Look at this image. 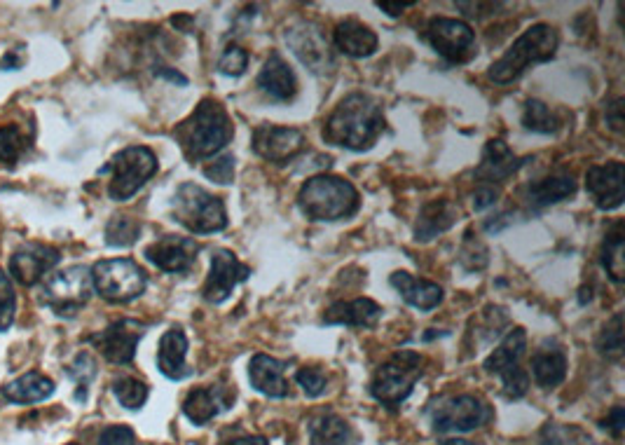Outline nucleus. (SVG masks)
Returning a JSON list of instances; mask_svg holds the SVG:
<instances>
[{
    "label": "nucleus",
    "mask_w": 625,
    "mask_h": 445,
    "mask_svg": "<svg viewBox=\"0 0 625 445\" xmlns=\"http://www.w3.org/2000/svg\"><path fill=\"white\" fill-rule=\"evenodd\" d=\"M387 120H384L382 104L375 97L363 92H352L333 108V113L324 120L326 143L338 148L363 153L370 150L380 139Z\"/></svg>",
    "instance_id": "f257e3e1"
},
{
    "label": "nucleus",
    "mask_w": 625,
    "mask_h": 445,
    "mask_svg": "<svg viewBox=\"0 0 625 445\" xmlns=\"http://www.w3.org/2000/svg\"><path fill=\"white\" fill-rule=\"evenodd\" d=\"M176 141L190 162L209 160L228 146L235 136V125L221 101L206 97L199 101L188 118L176 127Z\"/></svg>",
    "instance_id": "f03ea898"
},
{
    "label": "nucleus",
    "mask_w": 625,
    "mask_h": 445,
    "mask_svg": "<svg viewBox=\"0 0 625 445\" xmlns=\"http://www.w3.org/2000/svg\"><path fill=\"white\" fill-rule=\"evenodd\" d=\"M298 207L309 221L333 223L352 218L361 207V197L347 178L319 174L302 183L298 190Z\"/></svg>",
    "instance_id": "7ed1b4c3"
},
{
    "label": "nucleus",
    "mask_w": 625,
    "mask_h": 445,
    "mask_svg": "<svg viewBox=\"0 0 625 445\" xmlns=\"http://www.w3.org/2000/svg\"><path fill=\"white\" fill-rule=\"evenodd\" d=\"M558 45L560 38L553 26L534 24L523 33V36L515 40L511 47H508L504 57L494 61L487 75H490V80L497 82V85H508V82L518 80L532 64L551 61L555 57V52H558Z\"/></svg>",
    "instance_id": "20e7f679"
},
{
    "label": "nucleus",
    "mask_w": 625,
    "mask_h": 445,
    "mask_svg": "<svg viewBox=\"0 0 625 445\" xmlns=\"http://www.w3.org/2000/svg\"><path fill=\"white\" fill-rule=\"evenodd\" d=\"M171 216L192 235H214L228 228L225 202L195 183H183L176 190L171 200Z\"/></svg>",
    "instance_id": "39448f33"
},
{
    "label": "nucleus",
    "mask_w": 625,
    "mask_h": 445,
    "mask_svg": "<svg viewBox=\"0 0 625 445\" xmlns=\"http://www.w3.org/2000/svg\"><path fill=\"white\" fill-rule=\"evenodd\" d=\"M422 373L424 356L420 352H412V349H401L377 368L373 380H370V394L382 406L398 408L412 394Z\"/></svg>",
    "instance_id": "423d86ee"
},
{
    "label": "nucleus",
    "mask_w": 625,
    "mask_h": 445,
    "mask_svg": "<svg viewBox=\"0 0 625 445\" xmlns=\"http://www.w3.org/2000/svg\"><path fill=\"white\" fill-rule=\"evenodd\" d=\"M157 171V157L146 146H129L113 155V160L103 167V174H111L108 195L115 202H127L146 186Z\"/></svg>",
    "instance_id": "0eeeda50"
},
{
    "label": "nucleus",
    "mask_w": 625,
    "mask_h": 445,
    "mask_svg": "<svg viewBox=\"0 0 625 445\" xmlns=\"http://www.w3.org/2000/svg\"><path fill=\"white\" fill-rule=\"evenodd\" d=\"M92 284L103 300L120 305L143 296L148 277L143 267L134 263L132 258H111L99 260L92 267Z\"/></svg>",
    "instance_id": "6e6552de"
},
{
    "label": "nucleus",
    "mask_w": 625,
    "mask_h": 445,
    "mask_svg": "<svg viewBox=\"0 0 625 445\" xmlns=\"http://www.w3.org/2000/svg\"><path fill=\"white\" fill-rule=\"evenodd\" d=\"M525 349H527L525 328H513V331L499 342L497 349L487 356L483 364L487 373L497 375L501 380V389H504L506 399H523L527 389L532 385L530 373L520 366Z\"/></svg>",
    "instance_id": "1a4fd4ad"
},
{
    "label": "nucleus",
    "mask_w": 625,
    "mask_h": 445,
    "mask_svg": "<svg viewBox=\"0 0 625 445\" xmlns=\"http://www.w3.org/2000/svg\"><path fill=\"white\" fill-rule=\"evenodd\" d=\"M94 293L92 270L85 265L57 272L43 289V303L59 317H75L89 303Z\"/></svg>",
    "instance_id": "9d476101"
},
{
    "label": "nucleus",
    "mask_w": 625,
    "mask_h": 445,
    "mask_svg": "<svg viewBox=\"0 0 625 445\" xmlns=\"http://www.w3.org/2000/svg\"><path fill=\"white\" fill-rule=\"evenodd\" d=\"M494 417L490 403L476 394H459L443 401L431 415V427L436 434H466L485 427Z\"/></svg>",
    "instance_id": "9b49d317"
},
{
    "label": "nucleus",
    "mask_w": 625,
    "mask_h": 445,
    "mask_svg": "<svg viewBox=\"0 0 625 445\" xmlns=\"http://www.w3.org/2000/svg\"><path fill=\"white\" fill-rule=\"evenodd\" d=\"M286 45L300 59L302 66L317 75H326L335 68V54L331 50L324 29L314 22H298L286 29Z\"/></svg>",
    "instance_id": "f8f14e48"
},
{
    "label": "nucleus",
    "mask_w": 625,
    "mask_h": 445,
    "mask_svg": "<svg viewBox=\"0 0 625 445\" xmlns=\"http://www.w3.org/2000/svg\"><path fill=\"white\" fill-rule=\"evenodd\" d=\"M251 277V267L242 263L235 253L228 249H218L211 256L209 277L202 286V298L211 305H221L232 296V291L239 284H244Z\"/></svg>",
    "instance_id": "ddd939ff"
},
{
    "label": "nucleus",
    "mask_w": 625,
    "mask_h": 445,
    "mask_svg": "<svg viewBox=\"0 0 625 445\" xmlns=\"http://www.w3.org/2000/svg\"><path fill=\"white\" fill-rule=\"evenodd\" d=\"M427 40L443 59L459 64V61H466L473 54L476 33L462 19L434 17L427 26Z\"/></svg>",
    "instance_id": "4468645a"
},
{
    "label": "nucleus",
    "mask_w": 625,
    "mask_h": 445,
    "mask_svg": "<svg viewBox=\"0 0 625 445\" xmlns=\"http://www.w3.org/2000/svg\"><path fill=\"white\" fill-rule=\"evenodd\" d=\"M143 333H146V324L143 321L120 319L108 326L106 331L92 335L89 342L106 356V361H111L115 366H127L134 361L136 347H139Z\"/></svg>",
    "instance_id": "2eb2a0df"
},
{
    "label": "nucleus",
    "mask_w": 625,
    "mask_h": 445,
    "mask_svg": "<svg viewBox=\"0 0 625 445\" xmlns=\"http://www.w3.org/2000/svg\"><path fill=\"white\" fill-rule=\"evenodd\" d=\"M305 148V134L295 127L281 125H258L253 132V153L263 157L265 162L284 164L293 160L300 150Z\"/></svg>",
    "instance_id": "dca6fc26"
},
{
    "label": "nucleus",
    "mask_w": 625,
    "mask_h": 445,
    "mask_svg": "<svg viewBox=\"0 0 625 445\" xmlns=\"http://www.w3.org/2000/svg\"><path fill=\"white\" fill-rule=\"evenodd\" d=\"M586 190L593 197L595 207L614 211L625 200V167L623 162L593 164L586 171Z\"/></svg>",
    "instance_id": "f3484780"
},
{
    "label": "nucleus",
    "mask_w": 625,
    "mask_h": 445,
    "mask_svg": "<svg viewBox=\"0 0 625 445\" xmlns=\"http://www.w3.org/2000/svg\"><path fill=\"white\" fill-rule=\"evenodd\" d=\"M143 253L157 270L169 272V275H183V272H190L195 267L199 244L190 237L167 235L146 246Z\"/></svg>",
    "instance_id": "a211bd4d"
},
{
    "label": "nucleus",
    "mask_w": 625,
    "mask_h": 445,
    "mask_svg": "<svg viewBox=\"0 0 625 445\" xmlns=\"http://www.w3.org/2000/svg\"><path fill=\"white\" fill-rule=\"evenodd\" d=\"M59 251L47 244H24L12 253L10 258V272L22 286H33L43 279L47 272L59 265Z\"/></svg>",
    "instance_id": "6ab92c4d"
},
{
    "label": "nucleus",
    "mask_w": 625,
    "mask_h": 445,
    "mask_svg": "<svg viewBox=\"0 0 625 445\" xmlns=\"http://www.w3.org/2000/svg\"><path fill=\"white\" fill-rule=\"evenodd\" d=\"M523 157L513 155V150L506 146L501 139H492L485 143L483 150V162L476 169V178L483 186H494L504 183L506 178H511L515 171L523 167Z\"/></svg>",
    "instance_id": "aec40b11"
},
{
    "label": "nucleus",
    "mask_w": 625,
    "mask_h": 445,
    "mask_svg": "<svg viewBox=\"0 0 625 445\" xmlns=\"http://www.w3.org/2000/svg\"><path fill=\"white\" fill-rule=\"evenodd\" d=\"M382 307L370 298H354L333 303L324 312V324L328 326H349V328H375L382 319Z\"/></svg>",
    "instance_id": "412c9836"
},
{
    "label": "nucleus",
    "mask_w": 625,
    "mask_h": 445,
    "mask_svg": "<svg viewBox=\"0 0 625 445\" xmlns=\"http://www.w3.org/2000/svg\"><path fill=\"white\" fill-rule=\"evenodd\" d=\"M230 403H232V396L228 389L214 387V385L195 387L185 394L183 413L192 424L204 427V424H209L211 420H214L221 410L230 408Z\"/></svg>",
    "instance_id": "4be33fe9"
},
{
    "label": "nucleus",
    "mask_w": 625,
    "mask_h": 445,
    "mask_svg": "<svg viewBox=\"0 0 625 445\" xmlns=\"http://www.w3.org/2000/svg\"><path fill=\"white\" fill-rule=\"evenodd\" d=\"M567 352L560 342L546 340L532 354V378L541 389H555L567 378Z\"/></svg>",
    "instance_id": "5701e85b"
},
{
    "label": "nucleus",
    "mask_w": 625,
    "mask_h": 445,
    "mask_svg": "<svg viewBox=\"0 0 625 445\" xmlns=\"http://www.w3.org/2000/svg\"><path fill=\"white\" fill-rule=\"evenodd\" d=\"M249 380L256 392L270 399H286L291 387L286 380V364L267 354H256L249 364Z\"/></svg>",
    "instance_id": "b1692460"
},
{
    "label": "nucleus",
    "mask_w": 625,
    "mask_h": 445,
    "mask_svg": "<svg viewBox=\"0 0 625 445\" xmlns=\"http://www.w3.org/2000/svg\"><path fill=\"white\" fill-rule=\"evenodd\" d=\"M258 87L270 97L272 101L286 104L298 94V78L291 71V66L286 64L284 57L279 52H272L267 57L265 66L258 73Z\"/></svg>",
    "instance_id": "393cba45"
},
{
    "label": "nucleus",
    "mask_w": 625,
    "mask_h": 445,
    "mask_svg": "<svg viewBox=\"0 0 625 445\" xmlns=\"http://www.w3.org/2000/svg\"><path fill=\"white\" fill-rule=\"evenodd\" d=\"M333 43L347 57L366 59L370 54H375L380 38H377V33L370 26L359 22V19H345V22L335 26Z\"/></svg>",
    "instance_id": "a878e982"
},
{
    "label": "nucleus",
    "mask_w": 625,
    "mask_h": 445,
    "mask_svg": "<svg viewBox=\"0 0 625 445\" xmlns=\"http://www.w3.org/2000/svg\"><path fill=\"white\" fill-rule=\"evenodd\" d=\"M188 338L181 328H169L162 335L160 349H157V368L164 378L169 380H183L192 375L188 368Z\"/></svg>",
    "instance_id": "bb28decb"
},
{
    "label": "nucleus",
    "mask_w": 625,
    "mask_h": 445,
    "mask_svg": "<svg viewBox=\"0 0 625 445\" xmlns=\"http://www.w3.org/2000/svg\"><path fill=\"white\" fill-rule=\"evenodd\" d=\"M389 284L401 293V298L405 300V303L417 307L420 312H431L443 303L441 286L434 282H427V279L412 277L410 272H403V270L394 272V275L389 277Z\"/></svg>",
    "instance_id": "cd10ccee"
},
{
    "label": "nucleus",
    "mask_w": 625,
    "mask_h": 445,
    "mask_svg": "<svg viewBox=\"0 0 625 445\" xmlns=\"http://www.w3.org/2000/svg\"><path fill=\"white\" fill-rule=\"evenodd\" d=\"M359 434L345 417L326 413L309 422V443L312 445H359Z\"/></svg>",
    "instance_id": "c85d7f7f"
},
{
    "label": "nucleus",
    "mask_w": 625,
    "mask_h": 445,
    "mask_svg": "<svg viewBox=\"0 0 625 445\" xmlns=\"http://www.w3.org/2000/svg\"><path fill=\"white\" fill-rule=\"evenodd\" d=\"M459 209L450 200H436L429 202L427 207L420 211L415 225V239L417 242H431V239L443 235L457 223Z\"/></svg>",
    "instance_id": "c756f323"
},
{
    "label": "nucleus",
    "mask_w": 625,
    "mask_h": 445,
    "mask_svg": "<svg viewBox=\"0 0 625 445\" xmlns=\"http://www.w3.org/2000/svg\"><path fill=\"white\" fill-rule=\"evenodd\" d=\"M54 394V382L38 371L24 373L22 378L8 382L3 396L12 403H40Z\"/></svg>",
    "instance_id": "7c9ffc66"
},
{
    "label": "nucleus",
    "mask_w": 625,
    "mask_h": 445,
    "mask_svg": "<svg viewBox=\"0 0 625 445\" xmlns=\"http://www.w3.org/2000/svg\"><path fill=\"white\" fill-rule=\"evenodd\" d=\"M576 193V181L572 176H551V178H541V181L532 183L530 190H527V200L534 207H548V204H558L567 197H572Z\"/></svg>",
    "instance_id": "2f4dec72"
},
{
    "label": "nucleus",
    "mask_w": 625,
    "mask_h": 445,
    "mask_svg": "<svg viewBox=\"0 0 625 445\" xmlns=\"http://www.w3.org/2000/svg\"><path fill=\"white\" fill-rule=\"evenodd\" d=\"M623 223H616L607 232L602 244V267L607 270L611 282L621 284L625 275V258H623Z\"/></svg>",
    "instance_id": "473e14b6"
},
{
    "label": "nucleus",
    "mask_w": 625,
    "mask_h": 445,
    "mask_svg": "<svg viewBox=\"0 0 625 445\" xmlns=\"http://www.w3.org/2000/svg\"><path fill=\"white\" fill-rule=\"evenodd\" d=\"M141 235V223L132 216H113L106 225V244L108 246H118V249H125V246H132Z\"/></svg>",
    "instance_id": "72a5a7b5"
},
{
    "label": "nucleus",
    "mask_w": 625,
    "mask_h": 445,
    "mask_svg": "<svg viewBox=\"0 0 625 445\" xmlns=\"http://www.w3.org/2000/svg\"><path fill=\"white\" fill-rule=\"evenodd\" d=\"M523 125H525V129H530V132L553 134L555 129H558V120H555L551 108H548L544 101L530 99L525 104V111H523Z\"/></svg>",
    "instance_id": "f704fd0d"
},
{
    "label": "nucleus",
    "mask_w": 625,
    "mask_h": 445,
    "mask_svg": "<svg viewBox=\"0 0 625 445\" xmlns=\"http://www.w3.org/2000/svg\"><path fill=\"white\" fill-rule=\"evenodd\" d=\"M113 392H115V399H118L122 406L129 410H139L146 406L150 389L146 382H141L139 378H120V380H115Z\"/></svg>",
    "instance_id": "c9c22d12"
},
{
    "label": "nucleus",
    "mask_w": 625,
    "mask_h": 445,
    "mask_svg": "<svg viewBox=\"0 0 625 445\" xmlns=\"http://www.w3.org/2000/svg\"><path fill=\"white\" fill-rule=\"evenodd\" d=\"M597 349H600V354L609 356V359H621V354H623V317L621 314H614L611 321L604 324L600 338H597Z\"/></svg>",
    "instance_id": "e433bc0d"
},
{
    "label": "nucleus",
    "mask_w": 625,
    "mask_h": 445,
    "mask_svg": "<svg viewBox=\"0 0 625 445\" xmlns=\"http://www.w3.org/2000/svg\"><path fill=\"white\" fill-rule=\"evenodd\" d=\"M539 445H595L586 431L579 427H558V424H546L541 431Z\"/></svg>",
    "instance_id": "4c0bfd02"
},
{
    "label": "nucleus",
    "mask_w": 625,
    "mask_h": 445,
    "mask_svg": "<svg viewBox=\"0 0 625 445\" xmlns=\"http://www.w3.org/2000/svg\"><path fill=\"white\" fill-rule=\"evenodd\" d=\"M26 150V141L22 129L17 125H8V127H0V162L12 164L19 162V157L24 155Z\"/></svg>",
    "instance_id": "58836bf2"
},
{
    "label": "nucleus",
    "mask_w": 625,
    "mask_h": 445,
    "mask_svg": "<svg viewBox=\"0 0 625 445\" xmlns=\"http://www.w3.org/2000/svg\"><path fill=\"white\" fill-rule=\"evenodd\" d=\"M249 68V52L242 45H228L218 59V73L228 75V78H239Z\"/></svg>",
    "instance_id": "ea45409f"
},
{
    "label": "nucleus",
    "mask_w": 625,
    "mask_h": 445,
    "mask_svg": "<svg viewBox=\"0 0 625 445\" xmlns=\"http://www.w3.org/2000/svg\"><path fill=\"white\" fill-rule=\"evenodd\" d=\"M68 375H71V378H73L75 382H78V387H80L78 399H80V401H85V394H87L89 382H92V380L96 378V361L92 359V354L82 352V354L75 356L73 364L68 366Z\"/></svg>",
    "instance_id": "a19ab883"
},
{
    "label": "nucleus",
    "mask_w": 625,
    "mask_h": 445,
    "mask_svg": "<svg viewBox=\"0 0 625 445\" xmlns=\"http://www.w3.org/2000/svg\"><path fill=\"white\" fill-rule=\"evenodd\" d=\"M15 310H17L15 289H12L10 277L0 270V331L10 328L12 319H15Z\"/></svg>",
    "instance_id": "79ce46f5"
},
{
    "label": "nucleus",
    "mask_w": 625,
    "mask_h": 445,
    "mask_svg": "<svg viewBox=\"0 0 625 445\" xmlns=\"http://www.w3.org/2000/svg\"><path fill=\"white\" fill-rule=\"evenodd\" d=\"M202 174L209 178V181L221 183V186H228V183L235 181V155H221L216 160H211V164H206L202 169Z\"/></svg>",
    "instance_id": "37998d69"
},
{
    "label": "nucleus",
    "mask_w": 625,
    "mask_h": 445,
    "mask_svg": "<svg viewBox=\"0 0 625 445\" xmlns=\"http://www.w3.org/2000/svg\"><path fill=\"white\" fill-rule=\"evenodd\" d=\"M295 382H298L302 392H305L309 399H317V396L326 392L328 378L321 368H300V371L295 373Z\"/></svg>",
    "instance_id": "c03bdc74"
},
{
    "label": "nucleus",
    "mask_w": 625,
    "mask_h": 445,
    "mask_svg": "<svg viewBox=\"0 0 625 445\" xmlns=\"http://www.w3.org/2000/svg\"><path fill=\"white\" fill-rule=\"evenodd\" d=\"M96 445H136V434L132 427H125V424H115V427H108L101 431L99 443Z\"/></svg>",
    "instance_id": "a18cd8bd"
},
{
    "label": "nucleus",
    "mask_w": 625,
    "mask_h": 445,
    "mask_svg": "<svg viewBox=\"0 0 625 445\" xmlns=\"http://www.w3.org/2000/svg\"><path fill=\"white\" fill-rule=\"evenodd\" d=\"M497 197H499V188L483 186V183H480V186L476 188V193H473V209L483 211L487 207H492V204L497 202Z\"/></svg>",
    "instance_id": "49530a36"
},
{
    "label": "nucleus",
    "mask_w": 625,
    "mask_h": 445,
    "mask_svg": "<svg viewBox=\"0 0 625 445\" xmlns=\"http://www.w3.org/2000/svg\"><path fill=\"white\" fill-rule=\"evenodd\" d=\"M604 427L611 429V434H614L616 438L623 434V427H625V410L623 406H616L614 410H611L609 417H607V424Z\"/></svg>",
    "instance_id": "de8ad7c7"
},
{
    "label": "nucleus",
    "mask_w": 625,
    "mask_h": 445,
    "mask_svg": "<svg viewBox=\"0 0 625 445\" xmlns=\"http://www.w3.org/2000/svg\"><path fill=\"white\" fill-rule=\"evenodd\" d=\"M621 108H623V101H621V99H616L614 104L609 106V111H607V120H609V125H611V129H616V132H621V129H623V115H621Z\"/></svg>",
    "instance_id": "09e8293b"
},
{
    "label": "nucleus",
    "mask_w": 625,
    "mask_h": 445,
    "mask_svg": "<svg viewBox=\"0 0 625 445\" xmlns=\"http://www.w3.org/2000/svg\"><path fill=\"white\" fill-rule=\"evenodd\" d=\"M412 5L415 3H387V0H384V3H377V8L384 10L391 17H398V15H403V10L412 8Z\"/></svg>",
    "instance_id": "8fccbe9b"
},
{
    "label": "nucleus",
    "mask_w": 625,
    "mask_h": 445,
    "mask_svg": "<svg viewBox=\"0 0 625 445\" xmlns=\"http://www.w3.org/2000/svg\"><path fill=\"white\" fill-rule=\"evenodd\" d=\"M225 445H270V443H267V438L263 436H242L235 438V441H228Z\"/></svg>",
    "instance_id": "3c124183"
},
{
    "label": "nucleus",
    "mask_w": 625,
    "mask_h": 445,
    "mask_svg": "<svg viewBox=\"0 0 625 445\" xmlns=\"http://www.w3.org/2000/svg\"><path fill=\"white\" fill-rule=\"evenodd\" d=\"M441 445H473L471 441H455V438H450V441H443Z\"/></svg>",
    "instance_id": "603ef678"
},
{
    "label": "nucleus",
    "mask_w": 625,
    "mask_h": 445,
    "mask_svg": "<svg viewBox=\"0 0 625 445\" xmlns=\"http://www.w3.org/2000/svg\"><path fill=\"white\" fill-rule=\"evenodd\" d=\"M68 445H78V443H68Z\"/></svg>",
    "instance_id": "864d4df0"
}]
</instances>
